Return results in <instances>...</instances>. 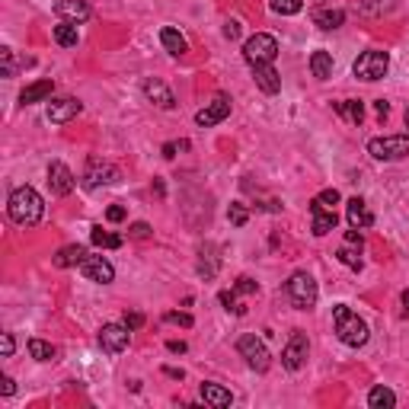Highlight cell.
<instances>
[{"mask_svg": "<svg viewBox=\"0 0 409 409\" xmlns=\"http://www.w3.org/2000/svg\"><path fill=\"white\" fill-rule=\"evenodd\" d=\"M83 259H87V249L83 247H61L58 256H54V266L58 268H74V266H81Z\"/></svg>", "mask_w": 409, "mask_h": 409, "instance_id": "26", "label": "cell"}, {"mask_svg": "<svg viewBox=\"0 0 409 409\" xmlns=\"http://www.w3.org/2000/svg\"><path fill=\"white\" fill-rule=\"evenodd\" d=\"M13 349H16L13 333H4V336H0V352H4V358H10V355H13Z\"/></svg>", "mask_w": 409, "mask_h": 409, "instance_id": "41", "label": "cell"}, {"mask_svg": "<svg viewBox=\"0 0 409 409\" xmlns=\"http://www.w3.org/2000/svg\"><path fill=\"white\" fill-rule=\"evenodd\" d=\"M333 109L343 115L349 125H362L364 121V102L362 100H343V102H336Z\"/></svg>", "mask_w": 409, "mask_h": 409, "instance_id": "24", "label": "cell"}, {"mask_svg": "<svg viewBox=\"0 0 409 409\" xmlns=\"http://www.w3.org/2000/svg\"><path fill=\"white\" fill-rule=\"evenodd\" d=\"M128 237H131V240H148V237H150V224H144V221L131 224V227H128Z\"/></svg>", "mask_w": 409, "mask_h": 409, "instance_id": "38", "label": "cell"}, {"mask_svg": "<svg viewBox=\"0 0 409 409\" xmlns=\"http://www.w3.org/2000/svg\"><path fill=\"white\" fill-rule=\"evenodd\" d=\"M83 186L87 189H100V186H112L119 182V170L112 167L109 160H100V157H90L87 160V170H83Z\"/></svg>", "mask_w": 409, "mask_h": 409, "instance_id": "8", "label": "cell"}, {"mask_svg": "<svg viewBox=\"0 0 409 409\" xmlns=\"http://www.w3.org/2000/svg\"><path fill=\"white\" fill-rule=\"evenodd\" d=\"M163 320H167V323H176V326H186V329L195 323V320H192V314H182V310H170V314L163 316Z\"/></svg>", "mask_w": 409, "mask_h": 409, "instance_id": "36", "label": "cell"}, {"mask_svg": "<svg viewBox=\"0 0 409 409\" xmlns=\"http://www.w3.org/2000/svg\"><path fill=\"white\" fill-rule=\"evenodd\" d=\"M224 35H227V39H237V35H240V23L227 20V23H224Z\"/></svg>", "mask_w": 409, "mask_h": 409, "instance_id": "45", "label": "cell"}, {"mask_svg": "<svg viewBox=\"0 0 409 409\" xmlns=\"http://www.w3.org/2000/svg\"><path fill=\"white\" fill-rule=\"evenodd\" d=\"M227 218H230V224H234V227H243V224L249 221V211L243 208L240 201H234V205L227 208Z\"/></svg>", "mask_w": 409, "mask_h": 409, "instance_id": "35", "label": "cell"}, {"mask_svg": "<svg viewBox=\"0 0 409 409\" xmlns=\"http://www.w3.org/2000/svg\"><path fill=\"white\" fill-rule=\"evenodd\" d=\"M7 211L20 227H35L42 221V215H45V201H42V195L32 186H16L10 192Z\"/></svg>", "mask_w": 409, "mask_h": 409, "instance_id": "1", "label": "cell"}, {"mask_svg": "<svg viewBox=\"0 0 409 409\" xmlns=\"http://www.w3.org/2000/svg\"><path fill=\"white\" fill-rule=\"evenodd\" d=\"M54 13L67 23H77V26L90 20V7L83 0H54Z\"/></svg>", "mask_w": 409, "mask_h": 409, "instance_id": "16", "label": "cell"}, {"mask_svg": "<svg viewBox=\"0 0 409 409\" xmlns=\"http://www.w3.org/2000/svg\"><path fill=\"white\" fill-rule=\"evenodd\" d=\"M52 93H54V81H35V83H29V87L20 93V102H23V106L45 102V100H52Z\"/></svg>", "mask_w": 409, "mask_h": 409, "instance_id": "22", "label": "cell"}, {"mask_svg": "<svg viewBox=\"0 0 409 409\" xmlns=\"http://www.w3.org/2000/svg\"><path fill=\"white\" fill-rule=\"evenodd\" d=\"M336 259L343 262L345 268H352V272H362V249L358 247H352V243H343V247H339V253H336Z\"/></svg>", "mask_w": 409, "mask_h": 409, "instance_id": "28", "label": "cell"}, {"mask_svg": "<svg viewBox=\"0 0 409 409\" xmlns=\"http://www.w3.org/2000/svg\"><path fill=\"white\" fill-rule=\"evenodd\" d=\"M227 115H230V96H227V93H218L215 100L208 102V106H205L198 115H195V125H198V128L221 125V121L227 119Z\"/></svg>", "mask_w": 409, "mask_h": 409, "instance_id": "12", "label": "cell"}, {"mask_svg": "<svg viewBox=\"0 0 409 409\" xmlns=\"http://www.w3.org/2000/svg\"><path fill=\"white\" fill-rule=\"evenodd\" d=\"M90 240H93V247H100V249H119L121 243H125L119 234H109V230H102L100 224L90 227Z\"/></svg>", "mask_w": 409, "mask_h": 409, "instance_id": "29", "label": "cell"}, {"mask_svg": "<svg viewBox=\"0 0 409 409\" xmlns=\"http://www.w3.org/2000/svg\"><path fill=\"white\" fill-rule=\"evenodd\" d=\"M310 71H314V77L316 81H329L333 77V54L329 52H314L310 54Z\"/></svg>", "mask_w": 409, "mask_h": 409, "instance_id": "25", "label": "cell"}, {"mask_svg": "<svg viewBox=\"0 0 409 409\" xmlns=\"http://www.w3.org/2000/svg\"><path fill=\"white\" fill-rule=\"evenodd\" d=\"M128 336H131V329L125 326V323H106V326L100 329V345L106 355H119V352L128 349Z\"/></svg>", "mask_w": 409, "mask_h": 409, "instance_id": "9", "label": "cell"}, {"mask_svg": "<svg viewBox=\"0 0 409 409\" xmlns=\"http://www.w3.org/2000/svg\"><path fill=\"white\" fill-rule=\"evenodd\" d=\"M268 7H272V13H278V16H295L304 10V0H268Z\"/></svg>", "mask_w": 409, "mask_h": 409, "instance_id": "33", "label": "cell"}, {"mask_svg": "<svg viewBox=\"0 0 409 409\" xmlns=\"http://www.w3.org/2000/svg\"><path fill=\"white\" fill-rule=\"evenodd\" d=\"M106 221H112V224L125 221V208H121V205H112V208H106Z\"/></svg>", "mask_w": 409, "mask_h": 409, "instance_id": "44", "label": "cell"}, {"mask_svg": "<svg viewBox=\"0 0 409 409\" xmlns=\"http://www.w3.org/2000/svg\"><path fill=\"white\" fill-rule=\"evenodd\" d=\"M13 390H16L13 377H4V381H0V393H4V396H13Z\"/></svg>", "mask_w": 409, "mask_h": 409, "instance_id": "46", "label": "cell"}, {"mask_svg": "<svg viewBox=\"0 0 409 409\" xmlns=\"http://www.w3.org/2000/svg\"><path fill=\"white\" fill-rule=\"evenodd\" d=\"M144 96H148L154 106H160V109H173L176 106L173 90H170L163 81H154V77H150V81H144Z\"/></svg>", "mask_w": 409, "mask_h": 409, "instance_id": "19", "label": "cell"}, {"mask_svg": "<svg viewBox=\"0 0 409 409\" xmlns=\"http://www.w3.org/2000/svg\"><path fill=\"white\" fill-rule=\"evenodd\" d=\"M121 323H125V326L134 333V329H141V326H144V314H125V320H121Z\"/></svg>", "mask_w": 409, "mask_h": 409, "instance_id": "43", "label": "cell"}, {"mask_svg": "<svg viewBox=\"0 0 409 409\" xmlns=\"http://www.w3.org/2000/svg\"><path fill=\"white\" fill-rule=\"evenodd\" d=\"M198 393H201V400L208 403V406H215V409H224V406H230L234 403V393H230L227 387H221V384H201L198 387Z\"/></svg>", "mask_w": 409, "mask_h": 409, "instance_id": "20", "label": "cell"}, {"mask_svg": "<svg viewBox=\"0 0 409 409\" xmlns=\"http://www.w3.org/2000/svg\"><path fill=\"white\" fill-rule=\"evenodd\" d=\"M345 218H349V227H355V230H364L374 224V215H371L364 198H358V195L345 201Z\"/></svg>", "mask_w": 409, "mask_h": 409, "instance_id": "17", "label": "cell"}, {"mask_svg": "<svg viewBox=\"0 0 409 409\" xmlns=\"http://www.w3.org/2000/svg\"><path fill=\"white\" fill-rule=\"evenodd\" d=\"M243 58L249 61V67H253V64H272V61L278 58V42H275V35H268V32L249 35L247 45H243Z\"/></svg>", "mask_w": 409, "mask_h": 409, "instance_id": "6", "label": "cell"}, {"mask_svg": "<svg viewBox=\"0 0 409 409\" xmlns=\"http://www.w3.org/2000/svg\"><path fill=\"white\" fill-rule=\"evenodd\" d=\"M310 215H314V224H310V230H314V237H326L329 230H336V224H339V218H336V211L310 208Z\"/></svg>", "mask_w": 409, "mask_h": 409, "instance_id": "23", "label": "cell"}, {"mask_svg": "<svg viewBox=\"0 0 409 409\" xmlns=\"http://www.w3.org/2000/svg\"><path fill=\"white\" fill-rule=\"evenodd\" d=\"M314 26H320V29H339L345 23V13L339 7H326V4H323V7H314Z\"/></svg>", "mask_w": 409, "mask_h": 409, "instance_id": "21", "label": "cell"}, {"mask_svg": "<svg viewBox=\"0 0 409 409\" xmlns=\"http://www.w3.org/2000/svg\"><path fill=\"white\" fill-rule=\"evenodd\" d=\"M256 288H259V285H256L253 278H247V275H243V278H237V285H234V291H237V295H253Z\"/></svg>", "mask_w": 409, "mask_h": 409, "instance_id": "40", "label": "cell"}, {"mask_svg": "<svg viewBox=\"0 0 409 409\" xmlns=\"http://www.w3.org/2000/svg\"><path fill=\"white\" fill-rule=\"evenodd\" d=\"M368 154L374 160H403L409 157V134H387V138H371Z\"/></svg>", "mask_w": 409, "mask_h": 409, "instance_id": "7", "label": "cell"}, {"mask_svg": "<svg viewBox=\"0 0 409 409\" xmlns=\"http://www.w3.org/2000/svg\"><path fill=\"white\" fill-rule=\"evenodd\" d=\"M218 297H221V304L227 310H234V314H243V310H247V307H240V304H237V291H221Z\"/></svg>", "mask_w": 409, "mask_h": 409, "instance_id": "37", "label": "cell"}, {"mask_svg": "<svg viewBox=\"0 0 409 409\" xmlns=\"http://www.w3.org/2000/svg\"><path fill=\"white\" fill-rule=\"evenodd\" d=\"M0 58H4V77H13V74H16V64H13V48H4V52H0Z\"/></svg>", "mask_w": 409, "mask_h": 409, "instance_id": "39", "label": "cell"}, {"mask_svg": "<svg viewBox=\"0 0 409 409\" xmlns=\"http://www.w3.org/2000/svg\"><path fill=\"white\" fill-rule=\"evenodd\" d=\"M403 310L409 314V291H403Z\"/></svg>", "mask_w": 409, "mask_h": 409, "instance_id": "50", "label": "cell"}, {"mask_svg": "<svg viewBox=\"0 0 409 409\" xmlns=\"http://www.w3.org/2000/svg\"><path fill=\"white\" fill-rule=\"evenodd\" d=\"M390 71V54L387 52H364L355 58V64H352V74L358 77V81H381V77H387Z\"/></svg>", "mask_w": 409, "mask_h": 409, "instance_id": "4", "label": "cell"}, {"mask_svg": "<svg viewBox=\"0 0 409 409\" xmlns=\"http://www.w3.org/2000/svg\"><path fill=\"white\" fill-rule=\"evenodd\" d=\"M253 81L266 96H275L282 90V74L272 64H253Z\"/></svg>", "mask_w": 409, "mask_h": 409, "instance_id": "15", "label": "cell"}, {"mask_svg": "<svg viewBox=\"0 0 409 409\" xmlns=\"http://www.w3.org/2000/svg\"><path fill=\"white\" fill-rule=\"evenodd\" d=\"M368 406L371 409H390V406H396V393L390 387H374L368 393Z\"/></svg>", "mask_w": 409, "mask_h": 409, "instance_id": "31", "label": "cell"}, {"mask_svg": "<svg viewBox=\"0 0 409 409\" xmlns=\"http://www.w3.org/2000/svg\"><path fill=\"white\" fill-rule=\"evenodd\" d=\"M176 150H189V141H170V144H163V157H167V160H173Z\"/></svg>", "mask_w": 409, "mask_h": 409, "instance_id": "42", "label": "cell"}, {"mask_svg": "<svg viewBox=\"0 0 409 409\" xmlns=\"http://www.w3.org/2000/svg\"><path fill=\"white\" fill-rule=\"evenodd\" d=\"M167 349L173 352V355H182V352H186L189 345H186V343H179V339H170V343H167Z\"/></svg>", "mask_w": 409, "mask_h": 409, "instance_id": "47", "label": "cell"}, {"mask_svg": "<svg viewBox=\"0 0 409 409\" xmlns=\"http://www.w3.org/2000/svg\"><path fill=\"white\" fill-rule=\"evenodd\" d=\"M29 355H32L35 362H54L58 349H54L52 343H45V339H29Z\"/></svg>", "mask_w": 409, "mask_h": 409, "instance_id": "32", "label": "cell"}, {"mask_svg": "<svg viewBox=\"0 0 409 409\" xmlns=\"http://www.w3.org/2000/svg\"><path fill=\"white\" fill-rule=\"evenodd\" d=\"M81 272L87 282H96V285H109L115 278V268L106 256H87V259L81 262Z\"/></svg>", "mask_w": 409, "mask_h": 409, "instance_id": "14", "label": "cell"}, {"mask_svg": "<svg viewBox=\"0 0 409 409\" xmlns=\"http://www.w3.org/2000/svg\"><path fill=\"white\" fill-rule=\"evenodd\" d=\"M374 109H377V115H381V119H387L390 106H387V102H384V100H377V102H374Z\"/></svg>", "mask_w": 409, "mask_h": 409, "instance_id": "48", "label": "cell"}, {"mask_svg": "<svg viewBox=\"0 0 409 409\" xmlns=\"http://www.w3.org/2000/svg\"><path fill=\"white\" fill-rule=\"evenodd\" d=\"M83 112V102L74 100V96H61V100H52L48 102V121L52 125H67L71 119Z\"/></svg>", "mask_w": 409, "mask_h": 409, "instance_id": "13", "label": "cell"}, {"mask_svg": "<svg viewBox=\"0 0 409 409\" xmlns=\"http://www.w3.org/2000/svg\"><path fill=\"white\" fill-rule=\"evenodd\" d=\"M54 42H58L61 48H77V23L61 20L58 26H54Z\"/></svg>", "mask_w": 409, "mask_h": 409, "instance_id": "30", "label": "cell"}, {"mask_svg": "<svg viewBox=\"0 0 409 409\" xmlns=\"http://www.w3.org/2000/svg\"><path fill=\"white\" fill-rule=\"evenodd\" d=\"M336 205H339V192H336V189H323V192L310 201V208H323V211H336Z\"/></svg>", "mask_w": 409, "mask_h": 409, "instance_id": "34", "label": "cell"}, {"mask_svg": "<svg viewBox=\"0 0 409 409\" xmlns=\"http://www.w3.org/2000/svg\"><path fill=\"white\" fill-rule=\"evenodd\" d=\"M406 128H409V109H406Z\"/></svg>", "mask_w": 409, "mask_h": 409, "instance_id": "51", "label": "cell"}, {"mask_svg": "<svg viewBox=\"0 0 409 409\" xmlns=\"http://www.w3.org/2000/svg\"><path fill=\"white\" fill-rule=\"evenodd\" d=\"M237 352H240V358H247V364L256 371V374H266L268 364H272V355H268L266 343L253 333H247V336L237 339Z\"/></svg>", "mask_w": 409, "mask_h": 409, "instance_id": "5", "label": "cell"}, {"mask_svg": "<svg viewBox=\"0 0 409 409\" xmlns=\"http://www.w3.org/2000/svg\"><path fill=\"white\" fill-rule=\"evenodd\" d=\"M333 329L339 336V343L349 345V349H362L368 343V323L349 307V304H336L333 307Z\"/></svg>", "mask_w": 409, "mask_h": 409, "instance_id": "2", "label": "cell"}, {"mask_svg": "<svg viewBox=\"0 0 409 409\" xmlns=\"http://www.w3.org/2000/svg\"><path fill=\"white\" fill-rule=\"evenodd\" d=\"M285 295H288V301L295 304L297 310H314L316 297H320V288H316L310 272H295V275L285 282Z\"/></svg>", "mask_w": 409, "mask_h": 409, "instance_id": "3", "label": "cell"}, {"mask_svg": "<svg viewBox=\"0 0 409 409\" xmlns=\"http://www.w3.org/2000/svg\"><path fill=\"white\" fill-rule=\"evenodd\" d=\"M48 186H52V195H71L77 189V176L71 173V167L61 160H52L48 163Z\"/></svg>", "mask_w": 409, "mask_h": 409, "instance_id": "10", "label": "cell"}, {"mask_svg": "<svg viewBox=\"0 0 409 409\" xmlns=\"http://www.w3.org/2000/svg\"><path fill=\"white\" fill-rule=\"evenodd\" d=\"M307 352H310L307 336L297 329V333H291L288 345H285V352H282V364H285L288 371H301L304 362H307Z\"/></svg>", "mask_w": 409, "mask_h": 409, "instance_id": "11", "label": "cell"}, {"mask_svg": "<svg viewBox=\"0 0 409 409\" xmlns=\"http://www.w3.org/2000/svg\"><path fill=\"white\" fill-rule=\"evenodd\" d=\"M218 268H221V256H218V247H215V243H205V247L198 249V275L205 278V282H211V278L218 275Z\"/></svg>", "mask_w": 409, "mask_h": 409, "instance_id": "18", "label": "cell"}, {"mask_svg": "<svg viewBox=\"0 0 409 409\" xmlns=\"http://www.w3.org/2000/svg\"><path fill=\"white\" fill-rule=\"evenodd\" d=\"M163 371H167V374L173 377V381H182V371H179V368H163Z\"/></svg>", "mask_w": 409, "mask_h": 409, "instance_id": "49", "label": "cell"}, {"mask_svg": "<svg viewBox=\"0 0 409 409\" xmlns=\"http://www.w3.org/2000/svg\"><path fill=\"white\" fill-rule=\"evenodd\" d=\"M160 42H163V48H167L170 54H173V58H182V54H186V39H182L179 32H176V29H160Z\"/></svg>", "mask_w": 409, "mask_h": 409, "instance_id": "27", "label": "cell"}]
</instances>
